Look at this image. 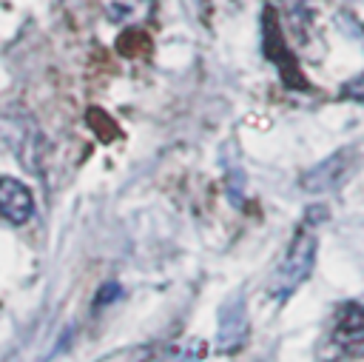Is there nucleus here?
Masks as SVG:
<instances>
[{
	"mask_svg": "<svg viewBox=\"0 0 364 362\" xmlns=\"http://www.w3.org/2000/svg\"><path fill=\"white\" fill-rule=\"evenodd\" d=\"M333 356H364V305H344L330 333Z\"/></svg>",
	"mask_w": 364,
	"mask_h": 362,
	"instance_id": "3",
	"label": "nucleus"
},
{
	"mask_svg": "<svg viewBox=\"0 0 364 362\" xmlns=\"http://www.w3.org/2000/svg\"><path fill=\"white\" fill-rule=\"evenodd\" d=\"M247 336V308L242 296H230L219 311V328H216V351L230 353L242 348Z\"/></svg>",
	"mask_w": 364,
	"mask_h": 362,
	"instance_id": "4",
	"label": "nucleus"
},
{
	"mask_svg": "<svg viewBox=\"0 0 364 362\" xmlns=\"http://www.w3.org/2000/svg\"><path fill=\"white\" fill-rule=\"evenodd\" d=\"M162 362H196L191 353H173V356H168V359H162Z\"/></svg>",
	"mask_w": 364,
	"mask_h": 362,
	"instance_id": "8",
	"label": "nucleus"
},
{
	"mask_svg": "<svg viewBox=\"0 0 364 362\" xmlns=\"http://www.w3.org/2000/svg\"><path fill=\"white\" fill-rule=\"evenodd\" d=\"M154 0H100V9L114 23H142L154 14Z\"/></svg>",
	"mask_w": 364,
	"mask_h": 362,
	"instance_id": "6",
	"label": "nucleus"
},
{
	"mask_svg": "<svg viewBox=\"0 0 364 362\" xmlns=\"http://www.w3.org/2000/svg\"><path fill=\"white\" fill-rule=\"evenodd\" d=\"M324 217L321 208H313L304 222L296 228L290 245L284 248V257L282 262L276 265L270 282H267V294L276 296V299H284L290 296L313 271V262H316V231H318V219Z\"/></svg>",
	"mask_w": 364,
	"mask_h": 362,
	"instance_id": "1",
	"label": "nucleus"
},
{
	"mask_svg": "<svg viewBox=\"0 0 364 362\" xmlns=\"http://www.w3.org/2000/svg\"><path fill=\"white\" fill-rule=\"evenodd\" d=\"M34 211V197L31 191L11 177H0V219L11 225H23Z\"/></svg>",
	"mask_w": 364,
	"mask_h": 362,
	"instance_id": "5",
	"label": "nucleus"
},
{
	"mask_svg": "<svg viewBox=\"0 0 364 362\" xmlns=\"http://www.w3.org/2000/svg\"><path fill=\"white\" fill-rule=\"evenodd\" d=\"M347 94H353V97H358V100H364V74H361L358 80H353V83H347Z\"/></svg>",
	"mask_w": 364,
	"mask_h": 362,
	"instance_id": "7",
	"label": "nucleus"
},
{
	"mask_svg": "<svg viewBox=\"0 0 364 362\" xmlns=\"http://www.w3.org/2000/svg\"><path fill=\"white\" fill-rule=\"evenodd\" d=\"M355 168V151L353 148H341L333 157L321 160L318 165H313L304 177H301V188L310 194H324V191H336L350 171Z\"/></svg>",
	"mask_w": 364,
	"mask_h": 362,
	"instance_id": "2",
	"label": "nucleus"
}]
</instances>
